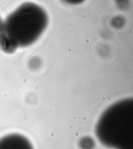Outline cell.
<instances>
[{
  "instance_id": "obj_1",
  "label": "cell",
  "mask_w": 133,
  "mask_h": 149,
  "mask_svg": "<svg viewBox=\"0 0 133 149\" xmlns=\"http://www.w3.org/2000/svg\"><path fill=\"white\" fill-rule=\"evenodd\" d=\"M96 135L105 147L133 149V99L116 102L104 111L96 125Z\"/></svg>"
},
{
  "instance_id": "obj_2",
  "label": "cell",
  "mask_w": 133,
  "mask_h": 149,
  "mask_svg": "<svg viewBox=\"0 0 133 149\" xmlns=\"http://www.w3.org/2000/svg\"><path fill=\"white\" fill-rule=\"evenodd\" d=\"M47 24V15L43 8L34 3H26L8 16L4 21V28L17 47H26L38 39Z\"/></svg>"
},
{
  "instance_id": "obj_3",
  "label": "cell",
  "mask_w": 133,
  "mask_h": 149,
  "mask_svg": "<svg viewBox=\"0 0 133 149\" xmlns=\"http://www.w3.org/2000/svg\"><path fill=\"white\" fill-rule=\"evenodd\" d=\"M0 149H34L27 138L22 134H12L0 139Z\"/></svg>"
},
{
  "instance_id": "obj_4",
  "label": "cell",
  "mask_w": 133,
  "mask_h": 149,
  "mask_svg": "<svg viewBox=\"0 0 133 149\" xmlns=\"http://www.w3.org/2000/svg\"><path fill=\"white\" fill-rule=\"evenodd\" d=\"M79 146L81 149H93L95 147V143L92 138L86 136L80 139Z\"/></svg>"
},
{
  "instance_id": "obj_5",
  "label": "cell",
  "mask_w": 133,
  "mask_h": 149,
  "mask_svg": "<svg viewBox=\"0 0 133 149\" xmlns=\"http://www.w3.org/2000/svg\"><path fill=\"white\" fill-rule=\"evenodd\" d=\"M4 26V21H3L0 17V30H2Z\"/></svg>"
}]
</instances>
